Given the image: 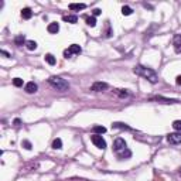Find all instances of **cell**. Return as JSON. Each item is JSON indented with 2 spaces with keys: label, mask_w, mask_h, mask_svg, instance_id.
Wrapping results in <instances>:
<instances>
[{
  "label": "cell",
  "mask_w": 181,
  "mask_h": 181,
  "mask_svg": "<svg viewBox=\"0 0 181 181\" xmlns=\"http://www.w3.org/2000/svg\"><path fill=\"white\" fill-rule=\"evenodd\" d=\"M87 7V4L84 3H71L70 4V10H84Z\"/></svg>",
  "instance_id": "14"
},
{
  "label": "cell",
  "mask_w": 181,
  "mask_h": 181,
  "mask_svg": "<svg viewBox=\"0 0 181 181\" xmlns=\"http://www.w3.org/2000/svg\"><path fill=\"white\" fill-rule=\"evenodd\" d=\"M167 140H169L170 144H180L181 143V133H170L167 136Z\"/></svg>",
  "instance_id": "6"
},
{
  "label": "cell",
  "mask_w": 181,
  "mask_h": 181,
  "mask_svg": "<svg viewBox=\"0 0 181 181\" xmlns=\"http://www.w3.org/2000/svg\"><path fill=\"white\" fill-rule=\"evenodd\" d=\"M47 30H48V33H51V34H57L58 31H60V24H58V23H50Z\"/></svg>",
  "instance_id": "11"
},
{
  "label": "cell",
  "mask_w": 181,
  "mask_h": 181,
  "mask_svg": "<svg viewBox=\"0 0 181 181\" xmlns=\"http://www.w3.org/2000/svg\"><path fill=\"white\" fill-rule=\"evenodd\" d=\"M105 89H108L106 82H95L90 87V90H94V92H101V90H105Z\"/></svg>",
  "instance_id": "7"
},
{
  "label": "cell",
  "mask_w": 181,
  "mask_h": 181,
  "mask_svg": "<svg viewBox=\"0 0 181 181\" xmlns=\"http://www.w3.org/2000/svg\"><path fill=\"white\" fill-rule=\"evenodd\" d=\"M85 20H87V24L89 26V27H95V26H96V19H95L94 16H92V17H87Z\"/></svg>",
  "instance_id": "22"
},
{
  "label": "cell",
  "mask_w": 181,
  "mask_h": 181,
  "mask_svg": "<svg viewBox=\"0 0 181 181\" xmlns=\"http://www.w3.org/2000/svg\"><path fill=\"white\" fill-rule=\"evenodd\" d=\"M53 149H57V150H60V149H62V140L58 137V139H55L53 142Z\"/></svg>",
  "instance_id": "18"
},
{
  "label": "cell",
  "mask_w": 181,
  "mask_h": 181,
  "mask_svg": "<svg viewBox=\"0 0 181 181\" xmlns=\"http://www.w3.org/2000/svg\"><path fill=\"white\" fill-rule=\"evenodd\" d=\"M21 17H23L24 20L31 19V17H33V12H31V9H30V7H24V9H23V10H21Z\"/></svg>",
  "instance_id": "13"
},
{
  "label": "cell",
  "mask_w": 181,
  "mask_h": 181,
  "mask_svg": "<svg viewBox=\"0 0 181 181\" xmlns=\"http://www.w3.org/2000/svg\"><path fill=\"white\" fill-rule=\"evenodd\" d=\"M173 45H174V50L176 53H181V34H177L173 40Z\"/></svg>",
  "instance_id": "9"
},
{
  "label": "cell",
  "mask_w": 181,
  "mask_h": 181,
  "mask_svg": "<svg viewBox=\"0 0 181 181\" xmlns=\"http://www.w3.org/2000/svg\"><path fill=\"white\" fill-rule=\"evenodd\" d=\"M150 101H160L163 103H177V99H169V98H163V96H156V98H152Z\"/></svg>",
  "instance_id": "12"
},
{
  "label": "cell",
  "mask_w": 181,
  "mask_h": 181,
  "mask_svg": "<svg viewBox=\"0 0 181 181\" xmlns=\"http://www.w3.org/2000/svg\"><path fill=\"white\" fill-rule=\"evenodd\" d=\"M116 156L119 157L120 160H125V159H129V157L132 156V152L129 150L128 147L125 149V150H122V152H119V153H116Z\"/></svg>",
  "instance_id": "10"
},
{
  "label": "cell",
  "mask_w": 181,
  "mask_h": 181,
  "mask_svg": "<svg viewBox=\"0 0 181 181\" xmlns=\"http://www.w3.org/2000/svg\"><path fill=\"white\" fill-rule=\"evenodd\" d=\"M37 89H38L37 84L33 82V81H31V82H27V84H26V87H24V90L27 92V94H36Z\"/></svg>",
  "instance_id": "8"
},
{
  "label": "cell",
  "mask_w": 181,
  "mask_h": 181,
  "mask_svg": "<svg viewBox=\"0 0 181 181\" xmlns=\"http://www.w3.org/2000/svg\"><path fill=\"white\" fill-rule=\"evenodd\" d=\"M64 21H68L71 24H75L77 21H78V17L75 16V14H70V16H64Z\"/></svg>",
  "instance_id": "15"
},
{
  "label": "cell",
  "mask_w": 181,
  "mask_h": 181,
  "mask_svg": "<svg viewBox=\"0 0 181 181\" xmlns=\"http://www.w3.org/2000/svg\"><path fill=\"white\" fill-rule=\"evenodd\" d=\"M113 128H116V129H128V130H130V128H129V126H126L125 123H119V122L113 123Z\"/></svg>",
  "instance_id": "24"
},
{
  "label": "cell",
  "mask_w": 181,
  "mask_h": 181,
  "mask_svg": "<svg viewBox=\"0 0 181 181\" xmlns=\"http://www.w3.org/2000/svg\"><path fill=\"white\" fill-rule=\"evenodd\" d=\"M90 140H92V143H94L98 149H105L106 147V142L103 140V137L101 135H94L92 137H90Z\"/></svg>",
  "instance_id": "4"
},
{
  "label": "cell",
  "mask_w": 181,
  "mask_h": 181,
  "mask_svg": "<svg viewBox=\"0 0 181 181\" xmlns=\"http://www.w3.org/2000/svg\"><path fill=\"white\" fill-rule=\"evenodd\" d=\"M133 72H135L136 75L142 77V78L147 79L150 84H157L159 82V75H157V72L154 70H152V68H149V67L136 65L135 68H133Z\"/></svg>",
  "instance_id": "1"
},
{
  "label": "cell",
  "mask_w": 181,
  "mask_h": 181,
  "mask_svg": "<svg viewBox=\"0 0 181 181\" xmlns=\"http://www.w3.org/2000/svg\"><path fill=\"white\" fill-rule=\"evenodd\" d=\"M176 84H177V85H180V87H181V75H178L177 78H176Z\"/></svg>",
  "instance_id": "29"
},
{
  "label": "cell",
  "mask_w": 181,
  "mask_h": 181,
  "mask_svg": "<svg viewBox=\"0 0 181 181\" xmlns=\"http://www.w3.org/2000/svg\"><path fill=\"white\" fill-rule=\"evenodd\" d=\"M173 128L178 132H181V120H174L173 122Z\"/></svg>",
  "instance_id": "27"
},
{
  "label": "cell",
  "mask_w": 181,
  "mask_h": 181,
  "mask_svg": "<svg viewBox=\"0 0 181 181\" xmlns=\"http://www.w3.org/2000/svg\"><path fill=\"white\" fill-rule=\"evenodd\" d=\"M21 122H20V119H16L14 120V125H16V126H19V125H20Z\"/></svg>",
  "instance_id": "31"
},
{
  "label": "cell",
  "mask_w": 181,
  "mask_h": 181,
  "mask_svg": "<svg viewBox=\"0 0 181 181\" xmlns=\"http://www.w3.org/2000/svg\"><path fill=\"white\" fill-rule=\"evenodd\" d=\"M125 149H126V142H125V139L118 137V139L113 142V150H115V153H119V152H122V150H125Z\"/></svg>",
  "instance_id": "5"
},
{
  "label": "cell",
  "mask_w": 181,
  "mask_h": 181,
  "mask_svg": "<svg viewBox=\"0 0 181 181\" xmlns=\"http://www.w3.org/2000/svg\"><path fill=\"white\" fill-rule=\"evenodd\" d=\"M13 85H14V87H23V79L21 78H14L13 79Z\"/></svg>",
  "instance_id": "25"
},
{
  "label": "cell",
  "mask_w": 181,
  "mask_h": 181,
  "mask_svg": "<svg viewBox=\"0 0 181 181\" xmlns=\"http://www.w3.org/2000/svg\"><path fill=\"white\" fill-rule=\"evenodd\" d=\"M0 53L3 54L4 57H7V58H9V57H10V54H9V53H7V51H4V50H2V51H0Z\"/></svg>",
  "instance_id": "30"
},
{
  "label": "cell",
  "mask_w": 181,
  "mask_h": 181,
  "mask_svg": "<svg viewBox=\"0 0 181 181\" xmlns=\"http://www.w3.org/2000/svg\"><path fill=\"white\" fill-rule=\"evenodd\" d=\"M14 43H16V45H23L24 43H27V41H26L24 36H17V37L14 38Z\"/></svg>",
  "instance_id": "19"
},
{
  "label": "cell",
  "mask_w": 181,
  "mask_h": 181,
  "mask_svg": "<svg viewBox=\"0 0 181 181\" xmlns=\"http://www.w3.org/2000/svg\"><path fill=\"white\" fill-rule=\"evenodd\" d=\"M180 176H181V169H180Z\"/></svg>",
  "instance_id": "32"
},
{
  "label": "cell",
  "mask_w": 181,
  "mask_h": 181,
  "mask_svg": "<svg viewBox=\"0 0 181 181\" xmlns=\"http://www.w3.org/2000/svg\"><path fill=\"white\" fill-rule=\"evenodd\" d=\"M26 47H27V50H30V51H33V50L37 48V43L33 41V40H29V41L26 43Z\"/></svg>",
  "instance_id": "16"
},
{
  "label": "cell",
  "mask_w": 181,
  "mask_h": 181,
  "mask_svg": "<svg viewBox=\"0 0 181 181\" xmlns=\"http://www.w3.org/2000/svg\"><path fill=\"white\" fill-rule=\"evenodd\" d=\"M45 61L48 62L50 65H55V58H54L53 54H47L45 55Z\"/></svg>",
  "instance_id": "21"
},
{
  "label": "cell",
  "mask_w": 181,
  "mask_h": 181,
  "mask_svg": "<svg viewBox=\"0 0 181 181\" xmlns=\"http://www.w3.org/2000/svg\"><path fill=\"white\" fill-rule=\"evenodd\" d=\"M115 94L119 95L120 98H126V96H129V92H126V89H115Z\"/></svg>",
  "instance_id": "23"
},
{
  "label": "cell",
  "mask_w": 181,
  "mask_h": 181,
  "mask_svg": "<svg viewBox=\"0 0 181 181\" xmlns=\"http://www.w3.org/2000/svg\"><path fill=\"white\" fill-rule=\"evenodd\" d=\"M94 133L95 135H102V133L106 132V128H103V126H94Z\"/></svg>",
  "instance_id": "17"
},
{
  "label": "cell",
  "mask_w": 181,
  "mask_h": 181,
  "mask_svg": "<svg viewBox=\"0 0 181 181\" xmlns=\"http://www.w3.org/2000/svg\"><path fill=\"white\" fill-rule=\"evenodd\" d=\"M48 84L53 88H55L57 90H60V92H65V90L70 89L68 81H65V79L61 78V77H50Z\"/></svg>",
  "instance_id": "2"
},
{
  "label": "cell",
  "mask_w": 181,
  "mask_h": 181,
  "mask_svg": "<svg viewBox=\"0 0 181 181\" xmlns=\"http://www.w3.org/2000/svg\"><path fill=\"white\" fill-rule=\"evenodd\" d=\"M21 146H23L24 149H27V150H31V147H33L29 140H23V142H21Z\"/></svg>",
  "instance_id": "26"
},
{
  "label": "cell",
  "mask_w": 181,
  "mask_h": 181,
  "mask_svg": "<svg viewBox=\"0 0 181 181\" xmlns=\"http://www.w3.org/2000/svg\"><path fill=\"white\" fill-rule=\"evenodd\" d=\"M101 13H102V10H101V9H95V10H94V17L95 16H99Z\"/></svg>",
  "instance_id": "28"
},
{
  "label": "cell",
  "mask_w": 181,
  "mask_h": 181,
  "mask_svg": "<svg viewBox=\"0 0 181 181\" xmlns=\"http://www.w3.org/2000/svg\"><path fill=\"white\" fill-rule=\"evenodd\" d=\"M81 51H82V48H81L78 44H71L70 47L64 51V57L71 58L72 55H78V54H81Z\"/></svg>",
  "instance_id": "3"
},
{
  "label": "cell",
  "mask_w": 181,
  "mask_h": 181,
  "mask_svg": "<svg viewBox=\"0 0 181 181\" xmlns=\"http://www.w3.org/2000/svg\"><path fill=\"white\" fill-rule=\"evenodd\" d=\"M132 13H133L132 7H129V6H123V7H122V14H123V16H130Z\"/></svg>",
  "instance_id": "20"
}]
</instances>
